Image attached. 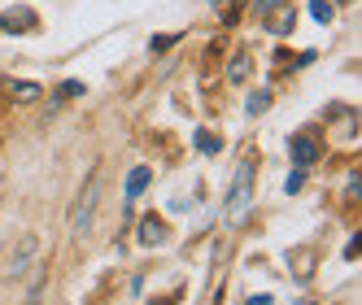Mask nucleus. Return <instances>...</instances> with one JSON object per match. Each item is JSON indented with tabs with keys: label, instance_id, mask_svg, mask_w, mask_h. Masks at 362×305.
I'll return each mask as SVG.
<instances>
[{
	"label": "nucleus",
	"instance_id": "11",
	"mask_svg": "<svg viewBox=\"0 0 362 305\" xmlns=\"http://www.w3.org/2000/svg\"><path fill=\"white\" fill-rule=\"evenodd\" d=\"M240 9H245V0H223V5H218V18L227 22V27H236V22H240Z\"/></svg>",
	"mask_w": 362,
	"mask_h": 305
},
{
	"label": "nucleus",
	"instance_id": "2",
	"mask_svg": "<svg viewBox=\"0 0 362 305\" xmlns=\"http://www.w3.org/2000/svg\"><path fill=\"white\" fill-rule=\"evenodd\" d=\"M96 196H100V174H92V179L83 184L79 205H74V214H70V236H74V240H83V236H88L92 214H96Z\"/></svg>",
	"mask_w": 362,
	"mask_h": 305
},
{
	"label": "nucleus",
	"instance_id": "1",
	"mask_svg": "<svg viewBox=\"0 0 362 305\" xmlns=\"http://www.w3.org/2000/svg\"><path fill=\"white\" fill-rule=\"evenodd\" d=\"M249 205H253V157H245L236 166V174H231V188H227V201H223V218L236 222V218H245Z\"/></svg>",
	"mask_w": 362,
	"mask_h": 305
},
{
	"label": "nucleus",
	"instance_id": "17",
	"mask_svg": "<svg viewBox=\"0 0 362 305\" xmlns=\"http://www.w3.org/2000/svg\"><path fill=\"white\" fill-rule=\"evenodd\" d=\"M175 40H179V35H153L148 48H153V53H166V48H175Z\"/></svg>",
	"mask_w": 362,
	"mask_h": 305
},
{
	"label": "nucleus",
	"instance_id": "13",
	"mask_svg": "<svg viewBox=\"0 0 362 305\" xmlns=\"http://www.w3.org/2000/svg\"><path fill=\"white\" fill-rule=\"evenodd\" d=\"M245 109L257 118V114H262V109H271V92H253L249 100H245Z\"/></svg>",
	"mask_w": 362,
	"mask_h": 305
},
{
	"label": "nucleus",
	"instance_id": "8",
	"mask_svg": "<svg viewBox=\"0 0 362 305\" xmlns=\"http://www.w3.org/2000/svg\"><path fill=\"white\" fill-rule=\"evenodd\" d=\"M35 258V236H27V240H22V249L13 253V258H9V279H18V275H27V262Z\"/></svg>",
	"mask_w": 362,
	"mask_h": 305
},
{
	"label": "nucleus",
	"instance_id": "4",
	"mask_svg": "<svg viewBox=\"0 0 362 305\" xmlns=\"http://www.w3.org/2000/svg\"><path fill=\"white\" fill-rule=\"evenodd\" d=\"M288 157L305 170V166H315L319 162V140L310 136V131H297V136H288Z\"/></svg>",
	"mask_w": 362,
	"mask_h": 305
},
{
	"label": "nucleus",
	"instance_id": "16",
	"mask_svg": "<svg viewBox=\"0 0 362 305\" xmlns=\"http://www.w3.org/2000/svg\"><path fill=\"white\" fill-rule=\"evenodd\" d=\"M284 188H288V192H293V196H297V192H301V188H305V170H301V166H297V170H293V174H288V179H284Z\"/></svg>",
	"mask_w": 362,
	"mask_h": 305
},
{
	"label": "nucleus",
	"instance_id": "15",
	"mask_svg": "<svg viewBox=\"0 0 362 305\" xmlns=\"http://www.w3.org/2000/svg\"><path fill=\"white\" fill-rule=\"evenodd\" d=\"M83 92H88V88H83L79 79H66V83L57 88V100H74V96H83Z\"/></svg>",
	"mask_w": 362,
	"mask_h": 305
},
{
	"label": "nucleus",
	"instance_id": "6",
	"mask_svg": "<svg viewBox=\"0 0 362 305\" xmlns=\"http://www.w3.org/2000/svg\"><path fill=\"white\" fill-rule=\"evenodd\" d=\"M297 27V9H271L267 13V31L271 35H288Z\"/></svg>",
	"mask_w": 362,
	"mask_h": 305
},
{
	"label": "nucleus",
	"instance_id": "7",
	"mask_svg": "<svg viewBox=\"0 0 362 305\" xmlns=\"http://www.w3.org/2000/svg\"><path fill=\"white\" fill-rule=\"evenodd\" d=\"M148 184H153V170H148V166H132V170H127V201L144 196Z\"/></svg>",
	"mask_w": 362,
	"mask_h": 305
},
{
	"label": "nucleus",
	"instance_id": "9",
	"mask_svg": "<svg viewBox=\"0 0 362 305\" xmlns=\"http://www.w3.org/2000/svg\"><path fill=\"white\" fill-rule=\"evenodd\" d=\"M249 70H253L249 53H236V57L227 61V83H245V79H249Z\"/></svg>",
	"mask_w": 362,
	"mask_h": 305
},
{
	"label": "nucleus",
	"instance_id": "20",
	"mask_svg": "<svg viewBox=\"0 0 362 305\" xmlns=\"http://www.w3.org/2000/svg\"><path fill=\"white\" fill-rule=\"evenodd\" d=\"M332 5H349V0H332Z\"/></svg>",
	"mask_w": 362,
	"mask_h": 305
},
{
	"label": "nucleus",
	"instance_id": "12",
	"mask_svg": "<svg viewBox=\"0 0 362 305\" xmlns=\"http://www.w3.org/2000/svg\"><path fill=\"white\" fill-rule=\"evenodd\" d=\"M310 18H315V22H332L336 5H332V0H310Z\"/></svg>",
	"mask_w": 362,
	"mask_h": 305
},
{
	"label": "nucleus",
	"instance_id": "10",
	"mask_svg": "<svg viewBox=\"0 0 362 305\" xmlns=\"http://www.w3.org/2000/svg\"><path fill=\"white\" fill-rule=\"evenodd\" d=\"M9 92H13V100H40V83H31V79H13L9 83Z\"/></svg>",
	"mask_w": 362,
	"mask_h": 305
},
{
	"label": "nucleus",
	"instance_id": "18",
	"mask_svg": "<svg viewBox=\"0 0 362 305\" xmlns=\"http://www.w3.org/2000/svg\"><path fill=\"white\" fill-rule=\"evenodd\" d=\"M279 5H284V0H253V13H257V18H267V13L279 9Z\"/></svg>",
	"mask_w": 362,
	"mask_h": 305
},
{
	"label": "nucleus",
	"instance_id": "5",
	"mask_svg": "<svg viewBox=\"0 0 362 305\" xmlns=\"http://www.w3.org/2000/svg\"><path fill=\"white\" fill-rule=\"evenodd\" d=\"M140 244H144V249H153V244H166V222H162L158 214L140 218Z\"/></svg>",
	"mask_w": 362,
	"mask_h": 305
},
{
	"label": "nucleus",
	"instance_id": "3",
	"mask_svg": "<svg viewBox=\"0 0 362 305\" xmlns=\"http://www.w3.org/2000/svg\"><path fill=\"white\" fill-rule=\"evenodd\" d=\"M40 27V18L31 5H9V9H0V31H9V35H31Z\"/></svg>",
	"mask_w": 362,
	"mask_h": 305
},
{
	"label": "nucleus",
	"instance_id": "14",
	"mask_svg": "<svg viewBox=\"0 0 362 305\" xmlns=\"http://www.w3.org/2000/svg\"><path fill=\"white\" fill-rule=\"evenodd\" d=\"M197 148H201V152H218V148H223V140H218L214 131H197Z\"/></svg>",
	"mask_w": 362,
	"mask_h": 305
},
{
	"label": "nucleus",
	"instance_id": "19",
	"mask_svg": "<svg viewBox=\"0 0 362 305\" xmlns=\"http://www.w3.org/2000/svg\"><path fill=\"white\" fill-rule=\"evenodd\" d=\"M245 305H271V297H267V292H262V297H249Z\"/></svg>",
	"mask_w": 362,
	"mask_h": 305
}]
</instances>
